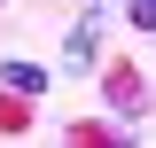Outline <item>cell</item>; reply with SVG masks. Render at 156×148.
<instances>
[{
  "label": "cell",
  "mask_w": 156,
  "mask_h": 148,
  "mask_svg": "<svg viewBox=\"0 0 156 148\" xmlns=\"http://www.w3.org/2000/svg\"><path fill=\"white\" fill-rule=\"evenodd\" d=\"M94 47H101V8H86V16L70 23V47H62V70H86V62H94Z\"/></svg>",
  "instance_id": "cell-1"
},
{
  "label": "cell",
  "mask_w": 156,
  "mask_h": 148,
  "mask_svg": "<svg viewBox=\"0 0 156 148\" xmlns=\"http://www.w3.org/2000/svg\"><path fill=\"white\" fill-rule=\"evenodd\" d=\"M101 93H109V109H117V117H140V109H148V93L133 86V70H109V86H101Z\"/></svg>",
  "instance_id": "cell-2"
},
{
  "label": "cell",
  "mask_w": 156,
  "mask_h": 148,
  "mask_svg": "<svg viewBox=\"0 0 156 148\" xmlns=\"http://www.w3.org/2000/svg\"><path fill=\"white\" fill-rule=\"evenodd\" d=\"M0 86L31 101V93H47V70H39V62H0Z\"/></svg>",
  "instance_id": "cell-3"
},
{
  "label": "cell",
  "mask_w": 156,
  "mask_h": 148,
  "mask_svg": "<svg viewBox=\"0 0 156 148\" xmlns=\"http://www.w3.org/2000/svg\"><path fill=\"white\" fill-rule=\"evenodd\" d=\"M125 8H133V23H140V31H156V0H125Z\"/></svg>",
  "instance_id": "cell-4"
},
{
  "label": "cell",
  "mask_w": 156,
  "mask_h": 148,
  "mask_svg": "<svg viewBox=\"0 0 156 148\" xmlns=\"http://www.w3.org/2000/svg\"><path fill=\"white\" fill-rule=\"evenodd\" d=\"M0 8H8V0H0Z\"/></svg>",
  "instance_id": "cell-5"
}]
</instances>
